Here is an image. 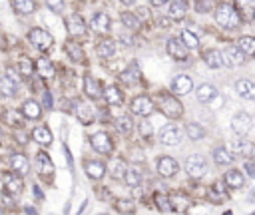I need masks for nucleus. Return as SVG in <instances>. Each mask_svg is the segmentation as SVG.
<instances>
[{"label": "nucleus", "instance_id": "9d476101", "mask_svg": "<svg viewBox=\"0 0 255 215\" xmlns=\"http://www.w3.org/2000/svg\"><path fill=\"white\" fill-rule=\"evenodd\" d=\"M167 54L171 58H175L177 62H185L187 60V48L183 46V42L179 38H169L167 40Z\"/></svg>", "mask_w": 255, "mask_h": 215}, {"label": "nucleus", "instance_id": "052dcab7", "mask_svg": "<svg viewBox=\"0 0 255 215\" xmlns=\"http://www.w3.org/2000/svg\"><path fill=\"white\" fill-rule=\"evenodd\" d=\"M26 213H28V215H38V211L32 209V207H26Z\"/></svg>", "mask_w": 255, "mask_h": 215}, {"label": "nucleus", "instance_id": "bf43d9fd", "mask_svg": "<svg viewBox=\"0 0 255 215\" xmlns=\"http://www.w3.org/2000/svg\"><path fill=\"white\" fill-rule=\"evenodd\" d=\"M165 2H169V0H149V4H151V6H163Z\"/></svg>", "mask_w": 255, "mask_h": 215}, {"label": "nucleus", "instance_id": "864d4df0", "mask_svg": "<svg viewBox=\"0 0 255 215\" xmlns=\"http://www.w3.org/2000/svg\"><path fill=\"white\" fill-rule=\"evenodd\" d=\"M46 4H48V8L52 10V12H62L64 10V0H46Z\"/></svg>", "mask_w": 255, "mask_h": 215}, {"label": "nucleus", "instance_id": "c756f323", "mask_svg": "<svg viewBox=\"0 0 255 215\" xmlns=\"http://www.w3.org/2000/svg\"><path fill=\"white\" fill-rule=\"evenodd\" d=\"M64 50H66V54L70 56V60H74V62H84V50L80 48V44H76V42H66V46H64Z\"/></svg>", "mask_w": 255, "mask_h": 215}, {"label": "nucleus", "instance_id": "f8f14e48", "mask_svg": "<svg viewBox=\"0 0 255 215\" xmlns=\"http://www.w3.org/2000/svg\"><path fill=\"white\" fill-rule=\"evenodd\" d=\"M90 141H92V147H94L96 151H100V153H110V151H112V139H110V135H108L106 131L94 133V135L90 137Z\"/></svg>", "mask_w": 255, "mask_h": 215}, {"label": "nucleus", "instance_id": "ddd939ff", "mask_svg": "<svg viewBox=\"0 0 255 215\" xmlns=\"http://www.w3.org/2000/svg\"><path fill=\"white\" fill-rule=\"evenodd\" d=\"M191 88H193V82H191V78L185 76V74L175 76L173 82H171V92H175L177 96H185V94H189Z\"/></svg>", "mask_w": 255, "mask_h": 215}, {"label": "nucleus", "instance_id": "f03ea898", "mask_svg": "<svg viewBox=\"0 0 255 215\" xmlns=\"http://www.w3.org/2000/svg\"><path fill=\"white\" fill-rule=\"evenodd\" d=\"M157 106H159L161 113L167 115V117H171V119L181 117V113H183L181 102L175 96H171V94H157Z\"/></svg>", "mask_w": 255, "mask_h": 215}, {"label": "nucleus", "instance_id": "473e14b6", "mask_svg": "<svg viewBox=\"0 0 255 215\" xmlns=\"http://www.w3.org/2000/svg\"><path fill=\"white\" fill-rule=\"evenodd\" d=\"M36 72L42 76V78H52L54 76V66H52V62L48 60V58H40L38 62H36Z\"/></svg>", "mask_w": 255, "mask_h": 215}, {"label": "nucleus", "instance_id": "2f4dec72", "mask_svg": "<svg viewBox=\"0 0 255 215\" xmlns=\"http://www.w3.org/2000/svg\"><path fill=\"white\" fill-rule=\"evenodd\" d=\"M203 62H205L209 68H221V66H223L221 52H219V50H207V52L203 54Z\"/></svg>", "mask_w": 255, "mask_h": 215}, {"label": "nucleus", "instance_id": "c03bdc74", "mask_svg": "<svg viewBox=\"0 0 255 215\" xmlns=\"http://www.w3.org/2000/svg\"><path fill=\"white\" fill-rule=\"evenodd\" d=\"M126 169H128L126 161H122V159H114L112 161V177L114 179H122L124 173H126Z\"/></svg>", "mask_w": 255, "mask_h": 215}, {"label": "nucleus", "instance_id": "39448f33", "mask_svg": "<svg viewBox=\"0 0 255 215\" xmlns=\"http://www.w3.org/2000/svg\"><path fill=\"white\" fill-rule=\"evenodd\" d=\"M28 40L38 48V50H48L52 44H54V38H52V34H48L46 30H42V28H34V30H30L28 32Z\"/></svg>", "mask_w": 255, "mask_h": 215}, {"label": "nucleus", "instance_id": "aec40b11", "mask_svg": "<svg viewBox=\"0 0 255 215\" xmlns=\"http://www.w3.org/2000/svg\"><path fill=\"white\" fill-rule=\"evenodd\" d=\"M84 169H86L88 177H92V179H96V181L106 175V165H104L102 161H86Z\"/></svg>", "mask_w": 255, "mask_h": 215}, {"label": "nucleus", "instance_id": "4d7b16f0", "mask_svg": "<svg viewBox=\"0 0 255 215\" xmlns=\"http://www.w3.org/2000/svg\"><path fill=\"white\" fill-rule=\"evenodd\" d=\"M44 108H52V94L50 92H44Z\"/></svg>", "mask_w": 255, "mask_h": 215}, {"label": "nucleus", "instance_id": "cd10ccee", "mask_svg": "<svg viewBox=\"0 0 255 215\" xmlns=\"http://www.w3.org/2000/svg\"><path fill=\"white\" fill-rule=\"evenodd\" d=\"M251 151H253V143L247 141V139H237L231 145V155L233 157L235 155H251Z\"/></svg>", "mask_w": 255, "mask_h": 215}, {"label": "nucleus", "instance_id": "dca6fc26", "mask_svg": "<svg viewBox=\"0 0 255 215\" xmlns=\"http://www.w3.org/2000/svg\"><path fill=\"white\" fill-rule=\"evenodd\" d=\"M10 165H12V169H14L16 173H20V175H26L28 169H30L28 157H26L24 153H12V157H10Z\"/></svg>", "mask_w": 255, "mask_h": 215}, {"label": "nucleus", "instance_id": "a19ab883", "mask_svg": "<svg viewBox=\"0 0 255 215\" xmlns=\"http://www.w3.org/2000/svg\"><path fill=\"white\" fill-rule=\"evenodd\" d=\"M16 84H12L8 78H0V96L2 98H12L16 94Z\"/></svg>", "mask_w": 255, "mask_h": 215}, {"label": "nucleus", "instance_id": "412c9836", "mask_svg": "<svg viewBox=\"0 0 255 215\" xmlns=\"http://www.w3.org/2000/svg\"><path fill=\"white\" fill-rule=\"evenodd\" d=\"M139 78H141V72H139L137 64H129V66L122 72V80H124V84H128V86L137 84V82H139Z\"/></svg>", "mask_w": 255, "mask_h": 215}, {"label": "nucleus", "instance_id": "7ed1b4c3", "mask_svg": "<svg viewBox=\"0 0 255 215\" xmlns=\"http://www.w3.org/2000/svg\"><path fill=\"white\" fill-rule=\"evenodd\" d=\"M185 171H187V173H189V177H193V179L203 177V175H205V171H207L205 157H203V155H199V153L189 155V157L185 159Z\"/></svg>", "mask_w": 255, "mask_h": 215}, {"label": "nucleus", "instance_id": "79ce46f5", "mask_svg": "<svg viewBox=\"0 0 255 215\" xmlns=\"http://www.w3.org/2000/svg\"><path fill=\"white\" fill-rule=\"evenodd\" d=\"M122 24L128 28V30H137L139 28V20L135 18V14H131V12H122Z\"/></svg>", "mask_w": 255, "mask_h": 215}, {"label": "nucleus", "instance_id": "09e8293b", "mask_svg": "<svg viewBox=\"0 0 255 215\" xmlns=\"http://www.w3.org/2000/svg\"><path fill=\"white\" fill-rule=\"evenodd\" d=\"M139 133H141L143 137H149V135L153 133V125H151V121H149V119L141 117V123H139Z\"/></svg>", "mask_w": 255, "mask_h": 215}, {"label": "nucleus", "instance_id": "5fc2aeb1", "mask_svg": "<svg viewBox=\"0 0 255 215\" xmlns=\"http://www.w3.org/2000/svg\"><path fill=\"white\" fill-rule=\"evenodd\" d=\"M209 6H211L209 0H195V10H197V12H207Z\"/></svg>", "mask_w": 255, "mask_h": 215}, {"label": "nucleus", "instance_id": "2eb2a0df", "mask_svg": "<svg viewBox=\"0 0 255 215\" xmlns=\"http://www.w3.org/2000/svg\"><path fill=\"white\" fill-rule=\"evenodd\" d=\"M2 181H4L6 193H10V195H20V193H22L24 183H22V179H20L16 173H4Z\"/></svg>", "mask_w": 255, "mask_h": 215}, {"label": "nucleus", "instance_id": "4468645a", "mask_svg": "<svg viewBox=\"0 0 255 215\" xmlns=\"http://www.w3.org/2000/svg\"><path fill=\"white\" fill-rule=\"evenodd\" d=\"M110 24L112 22H110V16L106 12H96L92 16V20H90V28L94 32H98V34H106L110 30Z\"/></svg>", "mask_w": 255, "mask_h": 215}, {"label": "nucleus", "instance_id": "4c0bfd02", "mask_svg": "<svg viewBox=\"0 0 255 215\" xmlns=\"http://www.w3.org/2000/svg\"><path fill=\"white\" fill-rule=\"evenodd\" d=\"M116 127H118V131H122L124 135H129V133L133 131V121H131L129 115H120V117L116 119Z\"/></svg>", "mask_w": 255, "mask_h": 215}, {"label": "nucleus", "instance_id": "393cba45", "mask_svg": "<svg viewBox=\"0 0 255 215\" xmlns=\"http://www.w3.org/2000/svg\"><path fill=\"white\" fill-rule=\"evenodd\" d=\"M223 179H225V183H227L231 189H239V187H243V183H245V177H243V173H241L239 169H229Z\"/></svg>", "mask_w": 255, "mask_h": 215}, {"label": "nucleus", "instance_id": "9b49d317", "mask_svg": "<svg viewBox=\"0 0 255 215\" xmlns=\"http://www.w3.org/2000/svg\"><path fill=\"white\" fill-rule=\"evenodd\" d=\"M221 60L225 66H239L243 60H245V54L237 48V46H227L221 54Z\"/></svg>", "mask_w": 255, "mask_h": 215}, {"label": "nucleus", "instance_id": "f704fd0d", "mask_svg": "<svg viewBox=\"0 0 255 215\" xmlns=\"http://www.w3.org/2000/svg\"><path fill=\"white\" fill-rule=\"evenodd\" d=\"M169 203H171V209H175L177 213H185L189 209V199L185 195H179V193L169 197Z\"/></svg>", "mask_w": 255, "mask_h": 215}, {"label": "nucleus", "instance_id": "0eeeda50", "mask_svg": "<svg viewBox=\"0 0 255 215\" xmlns=\"http://www.w3.org/2000/svg\"><path fill=\"white\" fill-rule=\"evenodd\" d=\"M66 28H68V34L72 38H80L86 34V22L80 14H70L66 16Z\"/></svg>", "mask_w": 255, "mask_h": 215}, {"label": "nucleus", "instance_id": "6ab92c4d", "mask_svg": "<svg viewBox=\"0 0 255 215\" xmlns=\"http://www.w3.org/2000/svg\"><path fill=\"white\" fill-rule=\"evenodd\" d=\"M235 90H237V96L243 98V100H253L255 98V86L249 80H239L235 84Z\"/></svg>", "mask_w": 255, "mask_h": 215}, {"label": "nucleus", "instance_id": "6e6d98bb", "mask_svg": "<svg viewBox=\"0 0 255 215\" xmlns=\"http://www.w3.org/2000/svg\"><path fill=\"white\" fill-rule=\"evenodd\" d=\"M120 40H122L126 46H135V40H133L131 36H128V34H122V36H120Z\"/></svg>", "mask_w": 255, "mask_h": 215}, {"label": "nucleus", "instance_id": "ea45409f", "mask_svg": "<svg viewBox=\"0 0 255 215\" xmlns=\"http://www.w3.org/2000/svg\"><path fill=\"white\" fill-rule=\"evenodd\" d=\"M179 40L183 42V46H185V48H191V50L199 48V38H197L195 34H191V30H183Z\"/></svg>", "mask_w": 255, "mask_h": 215}, {"label": "nucleus", "instance_id": "0e129e2a", "mask_svg": "<svg viewBox=\"0 0 255 215\" xmlns=\"http://www.w3.org/2000/svg\"><path fill=\"white\" fill-rule=\"evenodd\" d=\"M0 137H2V129H0Z\"/></svg>", "mask_w": 255, "mask_h": 215}, {"label": "nucleus", "instance_id": "f257e3e1", "mask_svg": "<svg viewBox=\"0 0 255 215\" xmlns=\"http://www.w3.org/2000/svg\"><path fill=\"white\" fill-rule=\"evenodd\" d=\"M213 16H215V22H217L221 28H225V30L237 28V26H239V20H241V16L237 14V8H235L233 4H227V2H219V4L215 6Z\"/></svg>", "mask_w": 255, "mask_h": 215}, {"label": "nucleus", "instance_id": "b1692460", "mask_svg": "<svg viewBox=\"0 0 255 215\" xmlns=\"http://www.w3.org/2000/svg\"><path fill=\"white\" fill-rule=\"evenodd\" d=\"M22 115L28 117V119H38L42 115V108L34 102V100H26L22 104Z\"/></svg>", "mask_w": 255, "mask_h": 215}, {"label": "nucleus", "instance_id": "c9c22d12", "mask_svg": "<svg viewBox=\"0 0 255 215\" xmlns=\"http://www.w3.org/2000/svg\"><path fill=\"white\" fill-rule=\"evenodd\" d=\"M124 179H126V183L129 187H137L139 181H141V171L137 167H128L126 173H124Z\"/></svg>", "mask_w": 255, "mask_h": 215}, {"label": "nucleus", "instance_id": "37998d69", "mask_svg": "<svg viewBox=\"0 0 255 215\" xmlns=\"http://www.w3.org/2000/svg\"><path fill=\"white\" fill-rule=\"evenodd\" d=\"M187 135H189V139H193V141H197V139H201L203 135H205V129L199 125V123H187Z\"/></svg>", "mask_w": 255, "mask_h": 215}, {"label": "nucleus", "instance_id": "a878e982", "mask_svg": "<svg viewBox=\"0 0 255 215\" xmlns=\"http://www.w3.org/2000/svg\"><path fill=\"white\" fill-rule=\"evenodd\" d=\"M102 96L106 98V102H108L110 106H120V104L124 102V94H122L116 86H108V88L102 92Z\"/></svg>", "mask_w": 255, "mask_h": 215}, {"label": "nucleus", "instance_id": "bb28decb", "mask_svg": "<svg viewBox=\"0 0 255 215\" xmlns=\"http://www.w3.org/2000/svg\"><path fill=\"white\" fill-rule=\"evenodd\" d=\"M76 115L80 117V121H82L84 125H88V123H92V119H94V109H92L88 104L80 102V104H76Z\"/></svg>", "mask_w": 255, "mask_h": 215}, {"label": "nucleus", "instance_id": "423d86ee", "mask_svg": "<svg viewBox=\"0 0 255 215\" xmlns=\"http://www.w3.org/2000/svg\"><path fill=\"white\" fill-rule=\"evenodd\" d=\"M131 111L139 117H147L153 111V102L149 96H137L131 100Z\"/></svg>", "mask_w": 255, "mask_h": 215}, {"label": "nucleus", "instance_id": "1a4fd4ad", "mask_svg": "<svg viewBox=\"0 0 255 215\" xmlns=\"http://www.w3.org/2000/svg\"><path fill=\"white\" fill-rule=\"evenodd\" d=\"M159 141L163 145H177L181 141V129L177 125H165L159 131Z\"/></svg>", "mask_w": 255, "mask_h": 215}, {"label": "nucleus", "instance_id": "a18cd8bd", "mask_svg": "<svg viewBox=\"0 0 255 215\" xmlns=\"http://www.w3.org/2000/svg\"><path fill=\"white\" fill-rule=\"evenodd\" d=\"M114 207H116V211H120V213H133V211H135V205H133L131 199H118Z\"/></svg>", "mask_w": 255, "mask_h": 215}, {"label": "nucleus", "instance_id": "49530a36", "mask_svg": "<svg viewBox=\"0 0 255 215\" xmlns=\"http://www.w3.org/2000/svg\"><path fill=\"white\" fill-rule=\"evenodd\" d=\"M155 207H157L159 211H163V213L173 211V209H171V205H169V197H167V195H163V193H157V195H155Z\"/></svg>", "mask_w": 255, "mask_h": 215}, {"label": "nucleus", "instance_id": "f3484780", "mask_svg": "<svg viewBox=\"0 0 255 215\" xmlns=\"http://www.w3.org/2000/svg\"><path fill=\"white\" fill-rule=\"evenodd\" d=\"M84 92H86V96H88V98L98 100V98L102 96L100 82H98L96 78H92V76H84Z\"/></svg>", "mask_w": 255, "mask_h": 215}, {"label": "nucleus", "instance_id": "6e6552de", "mask_svg": "<svg viewBox=\"0 0 255 215\" xmlns=\"http://www.w3.org/2000/svg\"><path fill=\"white\" fill-rule=\"evenodd\" d=\"M155 167H157V173H159L161 177H173V175L177 173V169H179L177 161H175L173 157H169V155L159 157L157 163H155Z\"/></svg>", "mask_w": 255, "mask_h": 215}, {"label": "nucleus", "instance_id": "13d9d810", "mask_svg": "<svg viewBox=\"0 0 255 215\" xmlns=\"http://www.w3.org/2000/svg\"><path fill=\"white\" fill-rule=\"evenodd\" d=\"M245 169H247V175H249V177H253V175H255V165H253V161H251V159L245 163Z\"/></svg>", "mask_w": 255, "mask_h": 215}, {"label": "nucleus", "instance_id": "e433bc0d", "mask_svg": "<svg viewBox=\"0 0 255 215\" xmlns=\"http://www.w3.org/2000/svg\"><path fill=\"white\" fill-rule=\"evenodd\" d=\"M12 6L20 14H32L36 10V2L34 0H12Z\"/></svg>", "mask_w": 255, "mask_h": 215}, {"label": "nucleus", "instance_id": "72a5a7b5", "mask_svg": "<svg viewBox=\"0 0 255 215\" xmlns=\"http://www.w3.org/2000/svg\"><path fill=\"white\" fill-rule=\"evenodd\" d=\"M116 54V42L114 40H102L98 44V56L100 58H112Z\"/></svg>", "mask_w": 255, "mask_h": 215}, {"label": "nucleus", "instance_id": "3c124183", "mask_svg": "<svg viewBox=\"0 0 255 215\" xmlns=\"http://www.w3.org/2000/svg\"><path fill=\"white\" fill-rule=\"evenodd\" d=\"M207 197H209L211 201H215V203H217V201H223V199H225V195H223V193L219 191V185H213V187L209 189Z\"/></svg>", "mask_w": 255, "mask_h": 215}, {"label": "nucleus", "instance_id": "de8ad7c7", "mask_svg": "<svg viewBox=\"0 0 255 215\" xmlns=\"http://www.w3.org/2000/svg\"><path fill=\"white\" fill-rule=\"evenodd\" d=\"M32 62L28 60V58H22L20 60V64H18V72H20V76L22 78H32Z\"/></svg>", "mask_w": 255, "mask_h": 215}, {"label": "nucleus", "instance_id": "20e7f679", "mask_svg": "<svg viewBox=\"0 0 255 215\" xmlns=\"http://www.w3.org/2000/svg\"><path fill=\"white\" fill-rule=\"evenodd\" d=\"M251 123H253L251 115H249L247 111H239V113H235L233 119H231V129H233L235 135L245 137V135L251 131Z\"/></svg>", "mask_w": 255, "mask_h": 215}, {"label": "nucleus", "instance_id": "4be33fe9", "mask_svg": "<svg viewBox=\"0 0 255 215\" xmlns=\"http://www.w3.org/2000/svg\"><path fill=\"white\" fill-rule=\"evenodd\" d=\"M187 12V0H173L169 4V18L171 20H183Z\"/></svg>", "mask_w": 255, "mask_h": 215}, {"label": "nucleus", "instance_id": "5701e85b", "mask_svg": "<svg viewBox=\"0 0 255 215\" xmlns=\"http://www.w3.org/2000/svg\"><path fill=\"white\" fill-rule=\"evenodd\" d=\"M215 96H217V90H215V86H211V84H201V86L197 88V92H195V98H197L199 102H203V104L211 102Z\"/></svg>", "mask_w": 255, "mask_h": 215}, {"label": "nucleus", "instance_id": "8fccbe9b", "mask_svg": "<svg viewBox=\"0 0 255 215\" xmlns=\"http://www.w3.org/2000/svg\"><path fill=\"white\" fill-rule=\"evenodd\" d=\"M4 78H8V80H10L12 84H16V86H18V84H20V80H22L20 72H18V70H14L12 66H8V68H6V76H4Z\"/></svg>", "mask_w": 255, "mask_h": 215}, {"label": "nucleus", "instance_id": "e2e57ef3", "mask_svg": "<svg viewBox=\"0 0 255 215\" xmlns=\"http://www.w3.org/2000/svg\"><path fill=\"white\" fill-rule=\"evenodd\" d=\"M0 215H4V211H2V207H0Z\"/></svg>", "mask_w": 255, "mask_h": 215}, {"label": "nucleus", "instance_id": "a211bd4d", "mask_svg": "<svg viewBox=\"0 0 255 215\" xmlns=\"http://www.w3.org/2000/svg\"><path fill=\"white\" fill-rule=\"evenodd\" d=\"M36 169H38L42 175H52V171H54V163H52V159L48 157L46 151H40V153L36 155Z\"/></svg>", "mask_w": 255, "mask_h": 215}, {"label": "nucleus", "instance_id": "58836bf2", "mask_svg": "<svg viewBox=\"0 0 255 215\" xmlns=\"http://www.w3.org/2000/svg\"><path fill=\"white\" fill-rule=\"evenodd\" d=\"M237 44H239L237 48H239L245 56H251V54L255 52V38H251V36H243V38H239Z\"/></svg>", "mask_w": 255, "mask_h": 215}, {"label": "nucleus", "instance_id": "7c9ffc66", "mask_svg": "<svg viewBox=\"0 0 255 215\" xmlns=\"http://www.w3.org/2000/svg\"><path fill=\"white\" fill-rule=\"evenodd\" d=\"M32 137H34L38 143H42V145H50V141H52V131H50L48 127L40 125V127H34V129H32Z\"/></svg>", "mask_w": 255, "mask_h": 215}, {"label": "nucleus", "instance_id": "603ef678", "mask_svg": "<svg viewBox=\"0 0 255 215\" xmlns=\"http://www.w3.org/2000/svg\"><path fill=\"white\" fill-rule=\"evenodd\" d=\"M4 121L10 123V125H20V117H18L16 111H6L4 113Z\"/></svg>", "mask_w": 255, "mask_h": 215}, {"label": "nucleus", "instance_id": "680f3d73", "mask_svg": "<svg viewBox=\"0 0 255 215\" xmlns=\"http://www.w3.org/2000/svg\"><path fill=\"white\" fill-rule=\"evenodd\" d=\"M122 2H124V4H128V6H129V4H133V2H135V0H122Z\"/></svg>", "mask_w": 255, "mask_h": 215}, {"label": "nucleus", "instance_id": "c85d7f7f", "mask_svg": "<svg viewBox=\"0 0 255 215\" xmlns=\"http://www.w3.org/2000/svg\"><path fill=\"white\" fill-rule=\"evenodd\" d=\"M213 159H215V163H217V165H229L235 157L231 155V151H229L227 147L219 145V147H215V149H213Z\"/></svg>", "mask_w": 255, "mask_h": 215}]
</instances>
